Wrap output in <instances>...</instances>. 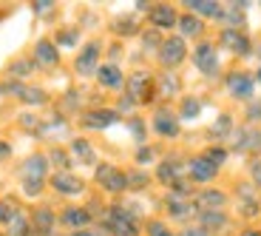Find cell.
Returning a JSON list of instances; mask_svg holds the SVG:
<instances>
[{"mask_svg": "<svg viewBox=\"0 0 261 236\" xmlns=\"http://www.w3.org/2000/svg\"><path fill=\"white\" fill-rule=\"evenodd\" d=\"M97 77H99V83L108 85V88H119V85H122V74H119L117 66H102V68H97Z\"/></svg>", "mask_w": 261, "mask_h": 236, "instance_id": "cell-13", "label": "cell"}, {"mask_svg": "<svg viewBox=\"0 0 261 236\" xmlns=\"http://www.w3.org/2000/svg\"><path fill=\"white\" fill-rule=\"evenodd\" d=\"M111 123H117V111H91V114H85V125H88V128H108Z\"/></svg>", "mask_w": 261, "mask_h": 236, "instance_id": "cell-10", "label": "cell"}, {"mask_svg": "<svg viewBox=\"0 0 261 236\" xmlns=\"http://www.w3.org/2000/svg\"><path fill=\"white\" fill-rule=\"evenodd\" d=\"M150 20H153L159 29H168V26L176 23V14H173V9H170V6H159V9L150 12Z\"/></svg>", "mask_w": 261, "mask_h": 236, "instance_id": "cell-14", "label": "cell"}, {"mask_svg": "<svg viewBox=\"0 0 261 236\" xmlns=\"http://www.w3.org/2000/svg\"><path fill=\"white\" fill-rule=\"evenodd\" d=\"M54 188H57L60 194H80V191H83V182H80L77 177H71V174H57V177H54Z\"/></svg>", "mask_w": 261, "mask_h": 236, "instance_id": "cell-12", "label": "cell"}, {"mask_svg": "<svg viewBox=\"0 0 261 236\" xmlns=\"http://www.w3.org/2000/svg\"><path fill=\"white\" fill-rule=\"evenodd\" d=\"M71 236H91V233H85V230H80V233H71Z\"/></svg>", "mask_w": 261, "mask_h": 236, "instance_id": "cell-41", "label": "cell"}, {"mask_svg": "<svg viewBox=\"0 0 261 236\" xmlns=\"http://www.w3.org/2000/svg\"><path fill=\"white\" fill-rule=\"evenodd\" d=\"M37 60L40 63H46V66H54V63H57V49H54V43L40 40L37 43Z\"/></svg>", "mask_w": 261, "mask_h": 236, "instance_id": "cell-16", "label": "cell"}, {"mask_svg": "<svg viewBox=\"0 0 261 236\" xmlns=\"http://www.w3.org/2000/svg\"><path fill=\"white\" fill-rule=\"evenodd\" d=\"M159 60L165 66H176L185 60V40L182 37H168L162 43V52H159Z\"/></svg>", "mask_w": 261, "mask_h": 236, "instance_id": "cell-3", "label": "cell"}, {"mask_svg": "<svg viewBox=\"0 0 261 236\" xmlns=\"http://www.w3.org/2000/svg\"><path fill=\"white\" fill-rule=\"evenodd\" d=\"M222 43L230 49V52H236V54H247L250 52V40L244 37V34H239L236 29H224V32H222Z\"/></svg>", "mask_w": 261, "mask_h": 236, "instance_id": "cell-4", "label": "cell"}, {"mask_svg": "<svg viewBox=\"0 0 261 236\" xmlns=\"http://www.w3.org/2000/svg\"><path fill=\"white\" fill-rule=\"evenodd\" d=\"M71 148H74V154H77V157L83 159V162H88V165L94 162V151H91V145L85 143V139H74Z\"/></svg>", "mask_w": 261, "mask_h": 236, "instance_id": "cell-22", "label": "cell"}, {"mask_svg": "<svg viewBox=\"0 0 261 236\" xmlns=\"http://www.w3.org/2000/svg\"><path fill=\"white\" fill-rule=\"evenodd\" d=\"M20 94V100H26V103H43V91L40 88H14Z\"/></svg>", "mask_w": 261, "mask_h": 236, "instance_id": "cell-25", "label": "cell"}, {"mask_svg": "<svg viewBox=\"0 0 261 236\" xmlns=\"http://www.w3.org/2000/svg\"><path fill=\"white\" fill-rule=\"evenodd\" d=\"M128 91L134 100H148V77L145 74H134L128 83Z\"/></svg>", "mask_w": 261, "mask_h": 236, "instance_id": "cell-15", "label": "cell"}, {"mask_svg": "<svg viewBox=\"0 0 261 236\" xmlns=\"http://www.w3.org/2000/svg\"><path fill=\"white\" fill-rule=\"evenodd\" d=\"M244 236H261V233H258V230H247Z\"/></svg>", "mask_w": 261, "mask_h": 236, "instance_id": "cell-40", "label": "cell"}, {"mask_svg": "<svg viewBox=\"0 0 261 236\" xmlns=\"http://www.w3.org/2000/svg\"><path fill=\"white\" fill-rule=\"evenodd\" d=\"M170 214H173V217H188V214H190V205L173 197V199H170Z\"/></svg>", "mask_w": 261, "mask_h": 236, "instance_id": "cell-26", "label": "cell"}, {"mask_svg": "<svg viewBox=\"0 0 261 236\" xmlns=\"http://www.w3.org/2000/svg\"><path fill=\"white\" fill-rule=\"evenodd\" d=\"M17 217V210H14L12 202H0V222H12Z\"/></svg>", "mask_w": 261, "mask_h": 236, "instance_id": "cell-27", "label": "cell"}, {"mask_svg": "<svg viewBox=\"0 0 261 236\" xmlns=\"http://www.w3.org/2000/svg\"><path fill=\"white\" fill-rule=\"evenodd\" d=\"M193 60H196V66L202 68L204 74H213L216 68H219V60H216L213 46H199V49H196V54H193Z\"/></svg>", "mask_w": 261, "mask_h": 236, "instance_id": "cell-5", "label": "cell"}, {"mask_svg": "<svg viewBox=\"0 0 261 236\" xmlns=\"http://www.w3.org/2000/svg\"><path fill=\"white\" fill-rule=\"evenodd\" d=\"M185 6H190L199 14H219V3H213V0H190V3H185Z\"/></svg>", "mask_w": 261, "mask_h": 236, "instance_id": "cell-20", "label": "cell"}, {"mask_svg": "<svg viewBox=\"0 0 261 236\" xmlns=\"http://www.w3.org/2000/svg\"><path fill=\"white\" fill-rule=\"evenodd\" d=\"M255 117H261V103H258V105H253V108H250V120H255Z\"/></svg>", "mask_w": 261, "mask_h": 236, "instance_id": "cell-37", "label": "cell"}, {"mask_svg": "<svg viewBox=\"0 0 261 236\" xmlns=\"http://www.w3.org/2000/svg\"><path fill=\"white\" fill-rule=\"evenodd\" d=\"M111 230L114 236H137V222L125 208H111Z\"/></svg>", "mask_w": 261, "mask_h": 236, "instance_id": "cell-1", "label": "cell"}, {"mask_svg": "<svg viewBox=\"0 0 261 236\" xmlns=\"http://www.w3.org/2000/svg\"><path fill=\"white\" fill-rule=\"evenodd\" d=\"M153 125H156V131L165 134V137H173V134L179 131V123L173 120V114H170V111H159L156 120H153Z\"/></svg>", "mask_w": 261, "mask_h": 236, "instance_id": "cell-11", "label": "cell"}, {"mask_svg": "<svg viewBox=\"0 0 261 236\" xmlns=\"http://www.w3.org/2000/svg\"><path fill=\"white\" fill-rule=\"evenodd\" d=\"M97 179L108 191H125V188H128V177H125L122 171H117L114 165H99V168H97Z\"/></svg>", "mask_w": 261, "mask_h": 236, "instance_id": "cell-2", "label": "cell"}, {"mask_svg": "<svg viewBox=\"0 0 261 236\" xmlns=\"http://www.w3.org/2000/svg\"><path fill=\"white\" fill-rule=\"evenodd\" d=\"M23 177L32 179V182H43L46 177V157H32L26 165H23Z\"/></svg>", "mask_w": 261, "mask_h": 236, "instance_id": "cell-8", "label": "cell"}, {"mask_svg": "<svg viewBox=\"0 0 261 236\" xmlns=\"http://www.w3.org/2000/svg\"><path fill=\"white\" fill-rule=\"evenodd\" d=\"M173 177H176V165H173V162H165L162 168H159V179H165V182H173Z\"/></svg>", "mask_w": 261, "mask_h": 236, "instance_id": "cell-28", "label": "cell"}, {"mask_svg": "<svg viewBox=\"0 0 261 236\" xmlns=\"http://www.w3.org/2000/svg\"><path fill=\"white\" fill-rule=\"evenodd\" d=\"M258 80H261V72H258Z\"/></svg>", "mask_w": 261, "mask_h": 236, "instance_id": "cell-42", "label": "cell"}, {"mask_svg": "<svg viewBox=\"0 0 261 236\" xmlns=\"http://www.w3.org/2000/svg\"><path fill=\"white\" fill-rule=\"evenodd\" d=\"M190 174H193V179H199V182H207V179L216 177V165L210 162L207 157H199L190 162Z\"/></svg>", "mask_w": 261, "mask_h": 236, "instance_id": "cell-7", "label": "cell"}, {"mask_svg": "<svg viewBox=\"0 0 261 236\" xmlns=\"http://www.w3.org/2000/svg\"><path fill=\"white\" fill-rule=\"evenodd\" d=\"M6 154H9V145H6V143H0V157H6Z\"/></svg>", "mask_w": 261, "mask_h": 236, "instance_id": "cell-39", "label": "cell"}, {"mask_svg": "<svg viewBox=\"0 0 261 236\" xmlns=\"http://www.w3.org/2000/svg\"><path fill=\"white\" fill-rule=\"evenodd\" d=\"M179 26H182V34H199L202 32V23H199L196 17H190V14L179 20Z\"/></svg>", "mask_w": 261, "mask_h": 236, "instance_id": "cell-24", "label": "cell"}, {"mask_svg": "<svg viewBox=\"0 0 261 236\" xmlns=\"http://www.w3.org/2000/svg\"><path fill=\"white\" fill-rule=\"evenodd\" d=\"M207 159H210L213 165L224 162V151H222V148H216V151H207Z\"/></svg>", "mask_w": 261, "mask_h": 236, "instance_id": "cell-32", "label": "cell"}, {"mask_svg": "<svg viewBox=\"0 0 261 236\" xmlns=\"http://www.w3.org/2000/svg\"><path fill=\"white\" fill-rule=\"evenodd\" d=\"M199 205H202L204 210L222 208V205H224V194H219V191H204L202 197H199Z\"/></svg>", "mask_w": 261, "mask_h": 236, "instance_id": "cell-18", "label": "cell"}, {"mask_svg": "<svg viewBox=\"0 0 261 236\" xmlns=\"http://www.w3.org/2000/svg\"><path fill=\"white\" fill-rule=\"evenodd\" d=\"M227 88H230L233 97H250V94H253V80H250L247 74H230Z\"/></svg>", "mask_w": 261, "mask_h": 236, "instance_id": "cell-6", "label": "cell"}, {"mask_svg": "<svg viewBox=\"0 0 261 236\" xmlns=\"http://www.w3.org/2000/svg\"><path fill=\"white\" fill-rule=\"evenodd\" d=\"M230 131V117H219V123L213 125V134H227Z\"/></svg>", "mask_w": 261, "mask_h": 236, "instance_id": "cell-31", "label": "cell"}, {"mask_svg": "<svg viewBox=\"0 0 261 236\" xmlns=\"http://www.w3.org/2000/svg\"><path fill=\"white\" fill-rule=\"evenodd\" d=\"M182 236H207V230H185Z\"/></svg>", "mask_w": 261, "mask_h": 236, "instance_id": "cell-38", "label": "cell"}, {"mask_svg": "<svg viewBox=\"0 0 261 236\" xmlns=\"http://www.w3.org/2000/svg\"><path fill=\"white\" fill-rule=\"evenodd\" d=\"M239 148H258L261 145V131H255V128H250V131H242L239 134Z\"/></svg>", "mask_w": 261, "mask_h": 236, "instance_id": "cell-21", "label": "cell"}, {"mask_svg": "<svg viewBox=\"0 0 261 236\" xmlns=\"http://www.w3.org/2000/svg\"><path fill=\"white\" fill-rule=\"evenodd\" d=\"M97 57H99L97 46H88V49H85V52L77 57V72H80V74H91V72H97Z\"/></svg>", "mask_w": 261, "mask_h": 236, "instance_id": "cell-9", "label": "cell"}, {"mask_svg": "<svg viewBox=\"0 0 261 236\" xmlns=\"http://www.w3.org/2000/svg\"><path fill=\"white\" fill-rule=\"evenodd\" d=\"M202 225H204V228H222L224 217L219 214V210H204V214H202Z\"/></svg>", "mask_w": 261, "mask_h": 236, "instance_id": "cell-23", "label": "cell"}, {"mask_svg": "<svg viewBox=\"0 0 261 236\" xmlns=\"http://www.w3.org/2000/svg\"><path fill=\"white\" fill-rule=\"evenodd\" d=\"M74 40H77V34H74V32H65V34H60V43H68V46H71Z\"/></svg>", "mask_w": 261, "mask_h": 236, "instance_id": "cell-33", "label": "cell"}, {"mask_svg": "<svg viewBox=\"0 0 261 236\" xmlns=\"http://www.w3.org/2000/svg\"><path fill=\"white\" fill-rule=\"evenodd\" d=\"M148 230H150V236H170V230L165 228L162 222H150V225H148Z\"/></svg>", "mask_w": 261, "mask_h": 236, "instance_id": "cell-30", "label": "cell"}, {"mask_svg": "<svg viewBox=\"0 0 261 236\" xmlns=\"http://www.w3.org/2000/svg\"><path fill=\"white\" fill-rule=\"evenodd\" d=\"M199 100H185V105H182V117H196L199 114Z\"/></svg>", "mask_w": 261, "mask_h": 236, "instance_id": "cell-29", "label": "cell"}, {"mask_svg": "<svg viewBox=\"0 0 261 236\" xmlns=\"http://www.w3.org/2000/svg\"><path fill=\"white\" fill-rule=\"evenodd\" d=\"M88 219H91V217H88V210H83V208H68L63 214V222L65 225H77V228H80V225H85Z\"/></svg>", "mask_w": 261, "mask_h": 236, "instance_id": "cell-19", "label": "cell"}, {"mask_svg": "<svg viewBox=\"0 0 261 236\" xmlns=\"http://www.w3.org/2000/svg\"><path fill=\"white\" fill-rule=\"evenodd\" d=\"M34 225H37L40 236H46L48 230H51V225H54V217H51V210H46V208L34 210Z\"/></svg>", "mask_w": 261, "mask_h": 236, "instance_id": "cell-17", "label": "cell"}, {"mask_svg": "<svg viewBox=\"0 0 261 236\" xmlns=\"http://www.w3.org/2000/svg\"><path fill=\"white\" fill-rule=\"evenodd\" d=\"M48 9H51V3H43V0L34 3V12H48Z\"/></svg>", "mask_w": 261, "mask_h": 236, "instance_id": "cell-34", "label": "cell"}, {"mask_svg": "<svg viewBox=\"0 0 261 236\" xmlns=\"http://www.w3.org/2000/svg\"><path fill=\"white\" fill-rule=\"evenodd\" d=\"M51 159H57L60 165H65V162H68V159H65V154H63V151H54V154H51Z\"/></svg>", "mask_w": 261, "mask_h": 236, "instance_id": "cell-35", "label": "cell"}, {"mask_svg": "<svg viewBox=\"0 0 261 236\" xmlns=\"http://www.w3.org/2000/svg\"><path fill=\"white\" fill-rule=\"evenodd\" d=\"M253 177H255V182L261 185V162H255V165H253Z\"/></svg>", "mask_w": 261, "mask_h": 236, "instance_id": "cell-36", "label": "cell"}]
</instances>
